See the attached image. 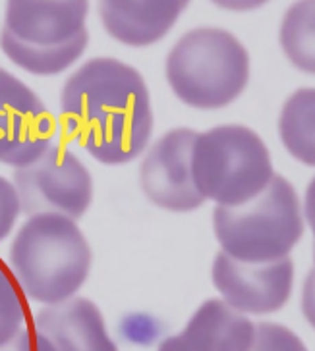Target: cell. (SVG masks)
Wrapping results in <instances>:
<instances>
[{"label": "cell", "mask_w": 315, "mask_h": 351, "mask_svg": "<svg viewBox=\"0 0 315 351\" xmlns=\"http://www.w3.org/2000/svg\"><path fill=\"white\" fill-rule=\"evenodd\" d=\"M60 110L68 135L106 166L137 158L155 128L143 75L110 56L91 58L66 80Z\"/></svg>", "instance_id": "1"}, {"label": "cell", "mask_w": 315, "mask_h": 351, "mask_svg": "<svg viewBox=\"0 0 315 351\" xmlns=\"http://www.w3.org/2000/svg\"><path fill=\"white\" fill-rule=\"evenodd\" d=\"M91 258V247L75 220L58 215L27 218L8 249L21 291L43 305L74 298L89 276Z\"/></svg>", "instance_id": "2"}, {"label": "cell", "mask_w": 315, "mask_h": 351, "mask_svg": "<svg viewBox=\"0 0 315 351\" xmlns=\"http://www.w3.org/2000/svg\"><path fill=\"white\" fill-rule=\"evenodd\" d=\"M165 73L182 103L200 110H219L246 91L250 54L231 32L203 25L184 33L170 49Z\"/></svg>", "instance_id": "3"}, {"label": "cell", "mask_w": 315, "mask_h": 351, "mask_svg": "<svg viewBox=\"0 0 315 351\" xmlns=\"http://www.w3.org/2000/svg\"><path fill=\"white\" fill-rule=\"evenodd\" d=\"M213 228L224 255L257 265L288 257L304 234V218L292 184L275 174L244 205L215 207Z\"/></svg>", "instance_id": "4"}, {"label": "cell", "mask_w": 315, "mask_h": 351, "mask_svg": "<svg viewBox=\"0 0 315 351\" xmlns=\"http://www.w3.org/2000/svg\"><path fill=\"white\" fill-rule=\"evenodd\" d=\"M191 176L205 201L238 207L259 195L273 180L269 149L252 128L217 125L196 135Z\"/></svg>", "instance_id": "5"}, {"label": "cell", "mask_w": 315, "mask_h": 351, "mask_svg": "<svg viewBox=\"0 0 315 351\" xmlns=\"http://www.w3.org/2000/svg\"><path fill=\"white\" fill-rule=\"evenodd\" d=\"M12 186L20 199L21 215H58L80 220L93 201V178L78 156L51 145L32 165L16 168Z\"/></svg>", "instance_id": "6"}, {"label": "cell", "mask_w": 315, "mask_h": 351, "mask_svg": "<svg viewBox=\"0 0 315 351\" xmlns=\"http://www.w3.org/2000/svg\"><path fill=\"white\" fill-rule=\"evenodd\" d=\"M53 116L30 85L0 68V162L32 165L51 147Z\"/></svg>", "instance_id": "7"}, {"label": "cell", "mask_w": 315, "mask_h": 351, "mask_svg": "<svg viewBox=\"0 0 315 351\" xmlns=\"http://www.w3.org/2000/svg\"><path fill=\"white\" fill-rule=\"evenodd\" d=\"M213 284L222 301L240 315H271L292 295L294 265L284 257L273 263H240L219 253L213 261Z\"/></svg>", "instance_id": "8"}, {"label": "cell", "mask_w": 315, "mask_h": 351, "mask_svg": "<svg viewBox=\"0 0 315 351\" xmlns=\"http://www.w3.org/2000/svg\"><path fill=\"white\" fill-rule=\"evenodd\" d=\"M198 132L174 128L161 135L139 168L141 189L149 201L170 213H191L205 205L191 176V147Z\"/></svg>", "instance_id": "9"}, {"label": "cell", "mask_w": 315, "mask_h": 351, "mask_svg": "<svg viewBox=\"0 0 315 351\" xmlns=\"http://www.w3.org/2000/svg\"><path fill=\"white\" fill-rule=\"evenodd\" d=\"M85 0H10L4 27L14 39L33 47H60L85 32Z\"/></svg>", "instance_id": "10"}, {"label": "cell", "mask_w": 315, "mask_h": 351, "mask_svg": "<svg viewBox=\"0 0 315 351\" xmlns=\"http://www.w3.org/2000/svg\"><path fill=\"white\" fill-rule=\"evenodd\" d=\"M33 330L51 341L54 351H118L99 307L85 298H70L41 309Z\"/></svg>", "instance_id": "11"}, {"label": "cell", "mask_w": 315, "mask_h": 351, "mask_svg": "<svg viewBox=\"0 0 315 351\" xmlns=\"http://www.w3.org/2000/svg\"><path fill=\"white\" fill-rule=\"evenodd\" d=\"M255 324L222 300H207L186 328L161 341L157 351H248Z\"/></svg>", "instance_id": "12"}, {"label": "cell", "mask_w": 315, "mask_h": 351, "mask_svg": "<svg viewBox=\"0 0 315 351\" xmlns=\"http://www.w3.org/2000/svg\"><path fill=\"white\" fill-rule=\"evenodd\" d=\"M186 8L182 0H103L99 18L115 41L141 49L168 35Z\"/></svg>", "instance_id": "13"}, {"label": "cell", "mask_w": 315, "mask_h": 351, "mask_svg": "<svg viewBox=\"0 0 315 351\" xmlns=\"http://www.w3.org/2000/svg\"><path fill=\"white\" fill-rule=\"evenodd\" d=\"M89 43V33L85 29L74 41L60 47H33L14 39L6 29L0 32V49L8 56V60L27 73L39 77H53L66 72L78 62Z\"/></svg>", "instance_id": "14"}, {"label": "cell", "mask_w": 315, "mask_h": 351, "mask_svg": "<svg viewBox=\"0 0 315 351\" xmlns=\"http://www.w3.org/2000/svg\"><path fill=\"white\" fill-rule=\"evenodd\" d=\"M279 135L288 155L305 166L315 165L314 87H302L286 99L279 116Z\"/></svg>", "instance_id": "15"}, {"label": "cell", "mask_w": 315, "mask_h": 351, "mask_svg": "<svg viewBox=\"0 0 315 351\" xmlns=\"http://www.w3.org/2000/svg\"><path fill=\"white\" fill-rule=\"evenodd\" d=\"M279 43L288 62L300 72H315V2H296L284 14Z\"/></svg>", "instance_id": "16"}, {"label": "cell", "mask_w": 315, "mask_h": 351, "mask_svg": "<svg viewBox=\"0 0 315 351\" xmlns=\"http://www.w3.org/2000/svg\"><path fill=\"white\" fill-rule=\"evenodd\" d=\"M25 309L20 291L16 289L8 272L0 265V343L8 341L23 328Z\"/></svg>", "instance_id": "17"}, {"label": "cell", "mask_w": 315, "mask_h": 351, "mask_svg": "<svg viewBox=\"0 0 315 351\" xmlns=\"http://www.w3.org/2000/svg\"><path fill=\"white\" fill-rule=\"evenodd\" d=\"M248 351H310L294 332L275 322H261L255 326L253 341Z\"/></svg>", "instance_id": "18"}, {"label": "cell", "mask_w": 315, "mask_h": 351, "mask_svg": "<svg viewBox=\"0 0 315 351\" xmlns=\"http://www.w3.org/2000/svg\"><path fill=\"white\" fill-rule=\"evenodd\" d=\"M21 215L20 199L10 180L0 176V241L10 236L16 220Z\"/></svg>", "instance_id": "19"}, {"label": "cell", "mask_w": 315, "mask_h": 351, "mask_svg": "<svg viewBox=\"0 0 315 351\" xmlns=\"http://www.w3.org/2000/svg\"><path fill=\"white\" fill-rule=\"evenodd\" d=\"M0 351H54L51 341L30 328H21L10 340L0 343Z\"/></svg>", "instance_id": "20"}]
</instances>
